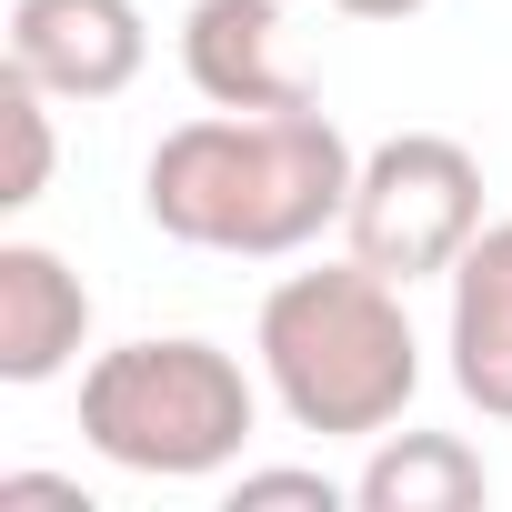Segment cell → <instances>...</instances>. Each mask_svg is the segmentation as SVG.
Masks as SVG:
<instances>
[{
    "label": "cell",
    "mask_w": 512,
    "mask_h": 512,
    "mask_svg": "<svg viewBox=\"0 0 512 512\" xmlns=\"http://www.w3.org/2000/svg\"><path fill=\"white\" fill-rule=\"evenodd\" d=\"M362 151L322 101L302 111H201L151 141L141 161V211L181 251L221 262H292L352 211Z\"/></svg>",
    "instance_id": "6da1fadb"
},
{
    "label": "cell",
    "mask_w": 512,
    "mask_h": 512,
    "mask_svg": "<svg viewBox=\"0 0 512 512\" xmlns=\"http://www.w3.org/2000/svg\"><path fill=\"white\" fill-rule=\"evenodd\" d=\"M251 352H262L272 402L322 442H382L422 392V332L402 312V282H382L372 262L282 272L262 292Z\"/></svg>",
    "instance_id": "7a4b0ae2"
},
{
    "label": "cell",
    "mask_w": 512,
    "mask_h": 512,
    "mask_svg": "<svg viewBox=\"0 0 512 512\" xmlns=\"http://www.w3.org/2000/svg\"><path fill=\"white\" fill-rule=\"evenodd\" d=\"M251 422H262L251 372L201 332H151V342H121L81 372V442L111 472H141V482L231 472Z\"/></svg>",
    "instance_id": "3957f363"
},
{
    "label": "cell",
    "mask_w": 512,
    "mask_h": 512,
    "mask_svg": "<svg viewBox=\"0 0 512 512\" xmlns=\"http://www.w3.org/2000/svg\"><path fill=\"white\" fill-rule=\"evenodd\" d=\"M482 231V161L452 141V131H392L362 151L352 171V211H342V241L352 262H372L382 282H452V262Z\"/></svg>",
    "instance_id": "277c9868"
},
{
    "label": "cell",
    "mask_w": 512,
    "mask_h": 512,
    "mask_svg": "<svg viewBox=\"0 0 512 512\" xmlns=\"http://www.w3.org/2000/svg\"><path fill=\"white\" fill-rule=\"evenodd\" d=\"M151 61V21L131 0H11L0 71L41 81L51 101H121Z\"/></svg>",
    "instance_id": "5b68a950"
},
{
    "label": "cell",
    "mask_w": 512,
    "mask_h": 512,
    "mask_svg": "<svg viewBox=\"0 0 512 512\" xmlns=\"http://www.w3.org/2000/svg\"><path fill=\"white\" fill-rule=\"evenodd\" d=\"M91 342V282L51 241H0V382L41 392L81 362Z\"/></svg>",
    "instance_id": "8992f818"
},
{
    "label": "cell",
    "mask_w": 512,
    "mask_h": 512,
    "mask_svg": "<svg viewBox=\"0 0 512 512\" xmlns=\"http://www.w3.org/2000/svg\"><path fill=\"white\" fill-rule=\"evenodd\" d=\"M181 71H191V91L211 111H302L312 101L282 61V11L272 0H191Z\"/></svg>",
    "instance_id": "52a82bcc"
},
{
    "label": "cell",
    "mask_w": 512,
    "mask_h": 512,
    "mask_svg": "<svg viewBox=\"0 0 512 512\" xmlns=\"http://www.w3.org/2000/svg\"><path fill=\"white\" fill-rule=\"evenodd\" d=\"M452 392L482 422H512V221H482L452 262V312H442Z\"/></svg>",
    "instance_id": "ba28073f"
},
{
    "label": "cell",
    "mask_w": 512,
    "mask_h": 512,
    "mask_svg": "<svg viewBox=\"0 0 512 512\" xmlns=\"http://www.w3.org/2000/svg\"><path fill=\"white\" fill-rule=\"evenodd\" d=\"M352 502L362 512H482L492 472L462 432H382L372 462L352 472Z\"/></svg>",
    "instance_id": "9c48e42d"
},
{
    "label": "cell",
    "mask_w": 512,
    "mask_h": 512,
    "mask_svg": "<svg viewBox=\"0 0 512 512\" xmlns=\"http://www.w3.org/2000/svg\"><path fill=\"white\" fill-rule=\"evenodd\" d=\"M0 131H11L0 211H31V201L51 191V161H61V141H51V91H41V81H21V71H0Z\"/></svg>",
    "instance_id": "30bf717a"
},
{
    "label": "cell",
    "mask_w": 512,
    "mask_h": 512,
    "mask_svg": "<svg viewBox=\"0 0 512 512\" xmlns=\"http://www.w3.org/2000/svg\"><path fill=\"white\" fill-rule=\"evenodd\" d=\"M231 502H241V512H251V502H312V512H332L342 482H332V472H241Z\"/></svg>",
    "instance_id": "8fae6325"
},
{
    "label": "cell",
    "mask_w": 512,
    "mask_h": 512,
    "mask_svg": "<svg viewBox=\"0 0 512 512\" xmlns=\"http://www.w3.org/2000/svg\"><path fill=\"white\" fill-rule=\"evenodd\" d=\"M0 492H11V502H71V512H91V492H81V482H61V472H11Z\"/></svg>",
    "instance_id": "7c38bea8"
},
{
    "label": "cell",
    "mask_w": 512,
    "mask_h": 512,
    "mask_svg": "<svg viewBox=\"0 0 512 512\" xmlns=\"http://www.w3.org/2000/svg\"><path fill=\"white\" fill-rule=\"evenodd\" d=\"M322 11H352V21H412V11H432V0H322Z\"/></svg>",
    "instance_id": "4fadbf2b"
}]
</instances>
